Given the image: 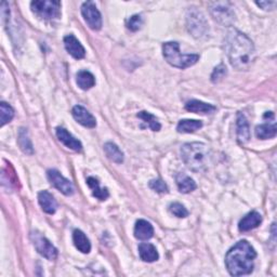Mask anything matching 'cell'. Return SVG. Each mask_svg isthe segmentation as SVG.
<instances>
[{
	"label": "cell",
	"mask_w": 277,
	"mask_h": 277,
	"mask_svg": "<svg viewBox=\"0 0 277 277\" xmlns=\"http://www.w3.org/2000/svg\"><path fill=\"white\" fill-rule=\"evenodd\" d=\"M225 51L231 65L237 71H248L256 60L254 42L238 30L231 29L225 37Z\"/></svg>",
	"instance_id": "1"
},
{
	"label": "cell",
	"mask_w": 277,
	"mask_h": 277,
	"mask_svg": "<svg viewBox=\"0 0 277 277\" xmlns=\"http://www.w3.org/2000/svg\"><path fill=\"white\" fill-rule=\"evenodd\" d=\"M256 250L247 240H240L232 247L225 257V264L232 276H241L254 271Z\"/></svg>",
	"instance_id": "2"
},
{
	"label": "cell",
	"mask_w": 277,
	"mask_h": 277,
	"mask_svg": "<svg viewBox=\"0 0 277 277\" xmlns=\"http://www.w3.org/2000/svg\"><path fill=\"white\" fill-rule=\"evenodd\" d=\"M181 157L186 167L194 172H201L207 169L210 162V149L204 143H186L181 149Z\"/></svg>",
	"instance_id": "3"
},
{
	"label": "cell",
	"mask_w": 277,
	"mask_h": 277,
	"mask_svg": "<svg viewBox=\"0 0 277 277\" xmlns=\"http://www.w3.org/2000/svg\"><path fill=\"white\" fill-rule=\"evenodd\" d=\"M162 54L171 66L181 69L193 66L199 60L198 54H182L179 49V43L176 41L163 43Z\"/></svg>",
	"instance_id": "4"
},
{
	"label": "cell",
	"mask_w": 277,
	"mask_h": 277,
	"mask_svg": "<svg viewBox=\"0 0 277 277\" xmlns=\"http://www.w3.org/2000/svg\"><path fill=\"white\" fill-rule=\"evenodd\" d=\"M32 11L39 19L51 21L61 16V3L53 0H35L31 4Z\"/></svg>",
	"instance_id": "5"
},
{
	"label": "cell",
	"mask_w": 277,
	"mask_h": 277,
	"mask_svg": "<svg viewBox=\"0 0 277 277\" xmlns=\"http://www.w3.org/2000/svg\"><path fill=\"white\" fill-rule=\"evenodd\" d=\"M209 10L213 19L225 26L232 25L235 22V13L232 10L230 3L216 2L209 4Z\"/></svg>",
	"instance_id": "6"
},
{
	"label": "cell",
	"mask_w": 277,
	"mask_h": 277,
	"mask_svg": "<svg viewBox=\"0 0 277 277\" xmlns=\"http://www.w3.org/2000/svg\"><path fill=\"white\" fill-rule=\"evenodd\" d=\"M187 29L189 33L196 38H201L208 32V23L202 12H199L196 9L189 10L186 16Z\"/></svg>",
	"instance_id": "7"
},
{
	"label": "cell",
	"mask_w": 277,
	"mask_h": 277,
	"mask_svg": "<svg viewBox=\"0 0 277 277\" xmlns=\"http://www.w3.org/2000/svg\"><path fill=\"white\" fill-rule=\"evenodd\" d=\"M31 239L35 248L42 257L48 260H56L58 258V249L40 233L33 232L31 234Z\"/></svg>",
	"instance_id": "8"
},
{
	"label": "cell",
	"mask_w": 277,
	"mask_h": 277,
	"mask_svg": "<svg viewBox=\"0 0 277 277\" xmlns=\"http://www.w3.org/2000/svg\"><path fill=\"white\" fill-rule=\"evenodd\" d=\"M81 14L91 30L100 31L102 29V16L94 3H84L81 6Z\"/></svg>",
	"instance_id": "9"
},
{
	"label": "cell",
	"mask_w": 277,
	"mask_h": 277,
	"mask_svg": "<svg viewBox=\"0 0 277 277\" xmlns=\"http://www.w3.org/2000/svg\"><path fill=\"white\" fill-rule=\"evenodd\" d=\"M47 175L50 183L57 189H59L61 193L66 196H71L74 194V186L72 184V182L64 178L58 170L56 169L49 170Z\"/></svg>",
	"instance_id": "10"
},
{
	"label": "cell",
	"mask_w": 277,
	"mask_h": 277,
	"mask_svg": "<svg viewBox=\"0 0 277 277\" xmlns=\"http://www.w3.org/2000/svg\"><path fill=\"white\" fill-rule=\"evenodd\" d=\"M72 114L77 123H79L84 127L94 128L95 126H97V120H95L93 115L90 114V113L87 110L84 106H80V105L74 106V108L72 110Z\"/></svg>",
	"instance_id": "11"
},
{
	"label": "cell",
	"mask_w": 277,
	"mask_h": 277,
	"mask_svg": "<svg viewBox=\"0 0 277 277\" xmlns=\"http://www.w3.org/2000/svg\"><path fill=\"white\" fill-rule=\"evenodd\" d=\"M64 46H65L66 51L73 58H75L77 60L85 58V56H86L85 48L82 47L79 40H78L74 36V35H67V36L64 37Z\"/></svg>",
	"instance_id": "12"
},
{
	"label": "cell",
	"mask_w": 277,
	"mask_h": 277,
	"mask_svg": "<svg viewBox=\"0 0 277 277\" xmlns=\"http://www.w3.org/2000/svg\"><path fill=\"white\" fill-rule=\"evenodd\" d=\"M57 136L59 140L62 142L68 149H71L75 152H80L82 150V144L80 141H78L76 137H74L71 133H69L66 129L64 128H57Z\"/></svg>",
	"instance_id": "13"
},
{
	"label": "cell",
	"mask_w": 277,
	"mask_h": 277,
	"mask_svg": "<svg viewBox=\"0 0 277 277\" xmlns=\"http://www.w3.org/2000/svg\"><path fill=\"white\" fill-rule=\"evenodd\" d=\"M261 223H262L261 214L257 211H251L239 221L238 228L240 232H248L258 228Z\"/></svg>",
	"instance_id": "14"
},
{
	"label": "cell",
	"mask_w": 277,
	"mask_h": 277,
	"mask_svg": "<svg viewBox=\"0 0 277 277\" xmlns=\"http://www.w3.org/2000/svg\"><path fill=\"white\" fill-rule=\"evenodd\" d=\"M38 202L42 210L48 214H53L57 211L58 204L54 197L52 196L48 190H42L38 194Z\"/></svg>",
	"instance_id": "15"
},
{
	"label": "cell",
	"mask_w": 277,
	"mask_h": 277,
	"mask_svg": "<svg viewBox=\"0 0 277 277\" xmlns=\"http://www.w3.org/2000/svg\"><path fill=\"white\" fill-rule=\"evenodd\" d=\"M185 109L190 112V113H196V114H212L213 112H215L216 107L211 105V104L205 103L203 101H198V100H192L188 101L185 105Z\"/></svg>",
	"instance_id": "16"
},
{
	"label": "cell",
	"mask_w": 277,
	"mask_h": 277,
	"mask_svg": "<svg viewBox=\"0 0 277 277\" xmlns=\"http://www.w3.org/2000/svg\"><path fill=\"white\" fill-rule=\"evenodd\" d=\"M154 235L153 225L145 220H137L134 227V236L140 240H147Z\"/></svg>",
	"instance_id": "17"
},
{
	"label": "cell",
	"mask_w": 277,
	"mask_h": 277,
	"mask_svg": "<svg viewBox=\"0 0 277 277\" xmlns=\"http://www.w3.org/2000/svg\"><path fill=\"white\" fill-rule=\"evenodd\" d=\"M138 255H140L141 260L144 262H155L157 261L159 255L157 249L155 248L152 244L149 242H142V244L138 246Z\"/></svg>",
	"instance_id": "18"
},
{
	"label": "cell",
	"mask_w": 277,
	"mask_h": 277,
	"mask_svg": "<svg viewBox=\"0 0 277 277\" xmlns=\"http://www.w3.org/2000/svg\"><path fill=\"white\" fill-rule=\"evenodd\" d=\"M73 241L75 247L82 254H89L91 250V244L89 238L80 230H75L73 233Z\"/></svg>",
	"instance_id": "19"
},
{
	"label": "cell",
	"mask_w": 277,
	"mask_h": 277,
	"mask_svg": "<svg viewBox=\"0 0 277 277\" xmlns=\"http://www.w3.org/2000/svg\"><path fill=\"white\" fill-rule=\"evenodd\" d=\"M237 138L239 143H247L250 138V129L246 117L238 113L237 115Z\"/></svg>",
	"instance_id": "20"
},
{
	"label": "cell",
	"mask_w": 277,
	"mask_h": 277,
	"mask_svg": "<svg viewBox=\"0 0 277 277\" xmlns=\"http://www.w3.org/2000/svg\"><path fill=\"white\" fill-rule=\"evenodd\" d=\"M265 123L262 125H259L256 127L255 133L258 138H261V140H267V138H272L277 133V128L275 123H268L266 119Z\"/></svg>",
	"instance_id": "21"
},
{
	"label": "cell",
	"mask_w": 277,
	"mask_h": 277,
	"mask_svg": "<svg viewBox=\"0 0 277 277\" xmlns=\"http://www.w3.org/2000/svg\"><path fill=\"white\" fill-rule=\"evenodd\" d=\"M87 184L91 188L92 190V195L98 198L99 201H106L109 196L108 189L106 187H101L100 186V182L98 179H95L93 177H89L87 179Z\"/></svg>",
	"instance_id": "22"
},
{
	"label": "cell",
	"mask_w": 277,
	"mask_h": 277,
	"mask_svg": "<svg viewBox=\"0 0 277 277\" xmlns=\"http://www.w3.org/2000/svg\"><path fill=\"white\" fill-rule=\"evenodd\" d=\"M177 185L179 187V190L183 194H188L190 192L195 190L197 187L195 181L190 179L188 176L184 175V173H179L177 176Z\"/></svg>",
	"instance_id": "23"
},
{
	"label": "cell",
	"mask_w": 277,
	"mask_h": 277,
	"mask_svg": "<svg viewBox=\"0 0 277 277\" xmlns=\"http://www.w3.org/2000/svg\"><path fill=\"white\" fill-rule=\"evenodd\" d=\"M76 81L78 87L82 90H89L95 85L94 76L88 71H80L76 75Z\"/></svg>",
	"instance_id": "24"
},
{
	"label": "cell",
	"mask_w": 277,
	"mask_h": 277,
	"mask_svg": "<svg viewBox=\"0 0 277 277\" xmlns=\"http://www.w3.org/2000/svg\"><path fill=\"white\" fill-rule=\"evenodd\" d=\"M203 127V123L201 120L194 119H183L180 120V123L177 126L178 132L180 133H192L197 131Z\"/></svg>",
	"instance_id": "25"
},
{
	"label": "cell",
	"mask_w": 277,
	"mask_h": 277,
	"mask_svg": "<svg viewBox=\"0 0 277 277\" xmlns=\"http://www.w3.org/2000/svg\"><path fill=\"white\" fill-rule=\"evenodd\" d=\"M104 152H105L107 157L116 163H121L124 161V153L120 151L119 147L112 143V142H107L104 145Z\"/></svg>",
	"instance_id": "26"
},
{
	"label": "cell",
	"mask_w": 277,
	"mask_h": 277,
	"mask_svg": "<svg viewBox=\"0 0 277 277\" xmlns=\"http://www.w3.org/2000/svg\"><path fill=\"white\" fill-rule=\"evenodd\" d=\"M17 142H19V145L21 147V150L25 153V154H29V155H32L34 153V149H33V144H32V141L31 138L29 136V133H27V130L24 129V128H21L20 131H19V136H17Z\"/></svg>",
	"instance_id": "27"
},
{
	"label": "cell",
	"mask_w": 277,
	"mask_h": 277,
	"mask_svg": "<svg viewBox=\"0 0 277 277\" xmlns=\"http://www.w3.org/2000/svg\"><path fill=\"white\" fill-rule=\"evenodd\" d=\"M137 117L140 118V119H142L143 123H144L147 127H149L151 130H153V131H159V130H160L161 126H160V124L158 123L157 118H156L154 115H152L151 113L145 112V110L140 112V113H138V114H137Z\"/></svg>",
	"instance_id": "28"
},
{
	"label": "cell",
	"mask_w": 277,
	"mask_h": 277,
	"mask_svg": "<svg viewBox=\"0 0 277 277\" xmlns=\"http://www.w3.org/2000/svg\"><path fill=\"white\" fill-rule=\"evenodd\" d=\"M13 117H14L13 108L6 102L0 103V121H2V127L7 125L8 123H10Z\"/></svg>",
	"instance_id": "29"
},
{
	"label": "cell",
	"mask_w": 277,
	"mask_h": 277,
	"mask_svg": "<svg viewBox=\"0 0 277 277\" xmlns=\"http://www.w3.org/2000/svg\"><path fill=\"white\" fill-rule=\"evenodd\" d=\"M169 210L170 212L173 214V215H176L178 216V218H186V216L188 215V211L186 208L180 204V203H173L169 206Z\"/></svg>",
	"instance_id": "30"
},
{
	"label": "cell",
	"mask_w": 277,
	"mask_h": 277,
	"mask_svg": "<svg viewBox=\"0 0 277 277\" xmlns=\"http://www.w3.org/2000/svg\"><path fill=\"white\" fill-rule=\"evenodd\" d=\"M143 24V20H142V17L141 15H132L131 17H130V19L127 21V27L130 30V31H132V32H136L141 29V26Z\"/></svg>",
	"instance_id": "31"
},
{
	"label": "cell",
	"mask_w": 277,
	"mask_h": 277,
	"mask_svg": "<svg viewBox=\"0 0 277 277\" xmlns=\"http://www.w3.org/2000/svg\"><path fill=\"white\" fill-rule=\"evenodd\" d=\"M150 187L157 193H167L168 192V186L164 183L162 180H152L150 182Z\"/></svg>",
	"instance_id": "32"
},
{
	"label": "cell",
	"mask_w": 277,
	"mask_h": 277,
	"mask_svg": "<svg viewBox=\"0 0 277 277\" xmlns=\"http://www.w3.org/2000/svg\"><path fill=\"white\" fill-rule=\"evenodd\" d=\"M225 75H227V67H225L224 64H220L219 66H216L214 68V71L211 75V80L212 82H218Z\"/></svg>",
	"instance_id": "33"
},
{
	"label": "cell",
	"mask_w": 277,
	"mask_h": 277,
	"mask_svg": "<svg viewBox=\"0 0 277 277\" xmlns=\"http://www.w3.org/2000/svg\"><path fill=\"white\" fill-rule=\"evenodd\" d=\"M259 7H261L264 10H272V9L275 7L276 3L275 2H257L256 3Z\"/></svg>",
	"instance_id": "34"
}]
</instances>
